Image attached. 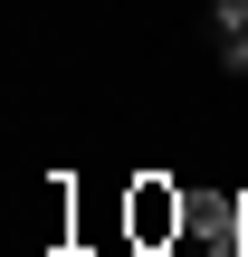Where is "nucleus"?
<instances>
[{
  "label": "nucleus",
  "mask_w": 248,
  "mask_h": 257,
  "mask_svg": "<svg viewBox=\"0 0 248 257\" xmlns=\"http://www.w3.org/2000/svg\"><path fill=\"white\" fill-rule=\"evenodd\" d=\"M172 229H191V200H172L162 181H143V191H134V238L153 248V238H172Z\"/></svg>",
  "instance_id": "1"
},
{
  "label": "nucleus",
  "mask_w": 248,
  "mask_h": 257,
  "mask_svg": "<svg viewBox=\"0 0 248 257\" xmlns=\"http://www.w3.org/2000/svg\"><path fill=\"white\" fill-rule=\"evenodd\" d=\"M220 57H229V67H248V29H229V38H220Z\"/></svg>",
  "instance_id": "2"
},
{
  "label": "nucleus",
  "mask_w": 248,
  "mask_h": 257,
  "mask_svg": "<svg viewBox=\"0 0 248 257\" xmlns=\"http://www.w3.org/2000/svg\"><path fill=\"white\" fill-rule=\"evenodd\" d=\"M210 10H220V19H229V29H248V0H210Z\"/></svg>",
  "instance_id": "3"
}]
</instances>
